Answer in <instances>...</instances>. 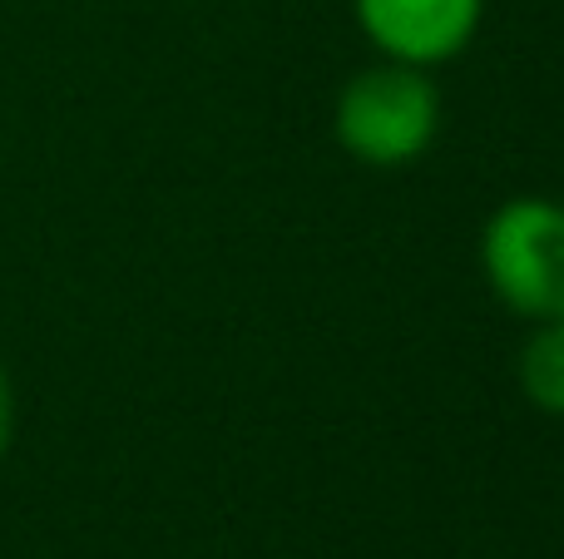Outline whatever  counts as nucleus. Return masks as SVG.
<instances>
[{
    "mask_svg": "<svg viewBox=\"0 0 564 559\" xmlns=\"http://www.w3.org/2000/svg\"><path fill=\"white\" fill-rule=\"evenodd\" d=\"M332 134L357 164L406 168L441 134V89L431 69L377 59L341 85L332 109Z\"/></svg>",
    "mask_w": 564,
    "mask_h": 559,
    "instance_id": "nucleus-1",
    "label": "nucleus"
},
{
    "mask_svg": "<svg viewBox=\"0 0 564 559\" xmlns=\"http://www.w3.org/2000/svg\"><path fill=\"white\" fill-rule=\"evenodd\" d=\"M480 273L510 313L550 322L564 303V204L520 194L480 228Z\"/></svg>",
    "mask_w": 564,
    "mask_h": 559,
    "instance_id": "nucleus-2",
    "label": "nucleus"
},
{
    "mask_svg": "<svg viewBox=\"0 0 564 559\" xmlns=\"http://www.w3.org/2000/svg\"><path fill=\"white\" fill-rule=\"evenodd\" d=\"M351 10L381 59L416 69L466 55L486 20V0H351Z\"/></svg>",
    "mask_w": 564,
    "mask_h": 559,
    "instance_id": "nucleus-3",
    "label": "nucleus"
},
{
    "mask_svg": "<svg viewBox=\"0 0 564 559\" xmlns=\"http://www.w3.org/2000/svg\"><path fill=\"white\" fill-rule=\"evenodd\" d=\"M520 392L535 412L545 416H564V327L550 317V322H535V332L520 347Z\"/></svg>",
    "mask_w": 564,
    "mask_h": 559,
    "instance_id": "nucleus-4",
    "label": "nucleus"
},
{
    "mask_svg": "<svg viewBox=\"0 0 564 559\" xmlns=\"http://www.w3.org/2000/svg\"><path fill=\"white\" fill-rule=\"evenodd\" d=\"M10 441H15V382H10V372L0 366V461H6Z\"/></svg>",
    "mask_w": 564,
    "mask_h": 559,
    "instance_id": "nucleus-5",
    "label": "nucleus"
},
{
    "mask_svg": "<svg viewBox=\"0 0 564 559\" xmlns=\"http://www.w3.org/2000/svg\"><path fill=\"white\" fill-rule=\"evenodd\" d=\"M555 322H560V327H564V303H560V313H555Z\"/></svg>",
    "mask_w": 564,
    "mask_h": 559,
    "instance_id": "nucleus-6",
    "label": "nucleus"
}]
</instances>
